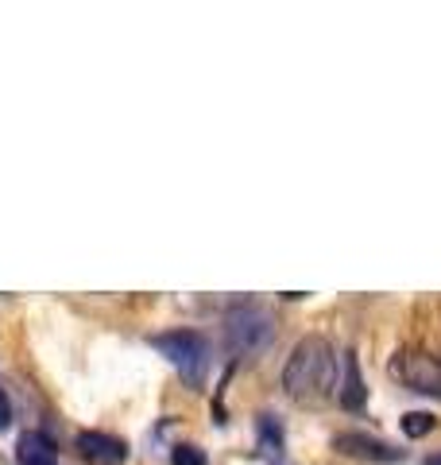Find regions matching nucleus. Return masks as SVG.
Returning <instances> with one entry per match:
<instances>
[{
    "label": "nucleus",
    "instance_id": "obj_1",
    "mask_svg": "<svg viewBox=\"0 0 441 465\" xmlns=\"http://www.w3.org/2000/svg\"><path fill=\"white\" fill-rule=\"evenodd\" d=\"M283 388L290 400L318 403L337 388V353L326 338H302L283 369Z\"/></svg>",
    "mask_w": 441,
    "mask_h": 465
},
{
    "label": "nucleus",
    "instance_id": "obj_2",
    "mask_svg": "<svg viewBox=\"0 0 441 465\" xmlns=\"http://www.w3.org/2000/svg\"><path fill=\"white\" fill-rule=\"evenodd\" d=\"M225 338H229L232 353L252 357V353H260V349H268L275 341V318L268 311L252 307V302L232 307L229 318H225Z\"/></svg>",
    "mask_w": 441,
    "mask_h": 465
},
{
    "label": "nucleus",
    "instance_id": "obj_3",
    "mask_svg": "<svg viewBox=\"0 0 441 465\" xmlns=\"http://www.w3.org/2000/svg\"><path fill=\"white\" fill-rule=\"evenodd\" d=\"M152 345L182 372L186 384H194V388L201 384L205 365H210V349H205L201 333H194V330H167V333H155Z\"/></svg>",
    "mask_w": 441,
    "mask_h": 465
},
{
    "label": "nucleus",
    "instance_id": "obj_4",
    "mask_svg": "<svg viewBox=\"0 0 441 465\" xmlns=\"http://www.w3.org/2000/svg\"><path fill=\"white\" fill-rule=\"evenodd\" d=\"M391 376L399 384H407L410 391L441 400V361L434 353H426V349H403V353L391 361Z\"/></svg>",
    "mask_w": 441,
    "mask_h": 465
},
{
    "label": "nucleus",
    "instance_id": "obj_5",
    "mask_svg": "<svg viewBox=\"0 0 441 465\" xmlns=\"http://www.w3.org/2000/svg\"><path fill=\"white\" fill-rule=\"evenodd\" d=\"M78 454L90 461V465H124L128 461V442L116 439V434H105V430H78Z\"/></svg>",
    "mask_w": 441,
    "mask_h": 465
},
{
    "label": "nucleus",
    "instance_id": "obj_6",
    "mask_svg": "<svg viewBox=\"0 0 441 465\" xmlns=\"http://www.w3.org/2000/svg\"><path fill=\"white\" fill-rule=\"evenodd\" d=\"M333 450H341L345 458H360V461H399L403 450L391 446L384 439H372V434H337L333 439Z\"/></svg>",
    "mask_w": 441,
    "mask_h": 465
},
{
    "label": "nucleus",
    "instance_id": "obj_7",
    "mask_svg": "<svg viewBox=\"0 0 441 465\" xmlns=\"http://www.w3.org/2000/svg\"><path fill=\"white\" fill-rule=\"evenodd\" d=\"M16 461L20 465H58V450H54V442L47 439V434L27 430L16 442Z\"/></svg>",
    "mask_w": 441,
    "mask_h": 465
},
{
    "label": "nucleus",
    "instance_id": "obj_8",
    "mask_svg": "<svg viewBox=\"0 0 441 465\" xmlns=\"http://www.w3.org/2000/svg\"><path fill=\"white\" fill-rule=\"evenodd\" d=\"M341 407L345 411H364L368 403V388H364V376H360V365H357V353H345V381H341Z\"/></svg>",
    "mask_w": 441,
    "mask_h": 465
},
{
    "label": "nucleus",
    "instance_id": "obj_9",
    "mask_svg": "<svg viewBox=\"0 0 441 465\" xmlns=\"http://www.w3.org/2000/svg\"><path fill=\"white\" fill-rule=\"evenodd\" d=\"M260 450L271 458L283 454V427H279L275 415H260Z\"/></svg>",
    "mask_w": 441,
    "mask_h": 465
},
{
    "label": "nucleus",
    "instance_id": "obj_10",
    "mask_svg": "<svg viewBox=\"0 0 441 465\" xmlns=\"http://www.w3.org/2000/svg\"><path fill=\"white\" fill-rule=\"evenodd\" d=\"M399 427H403L407 439H426V434H430V430L437 427V419H434L430 411H407Z\"/></svg>",
    "mask_w": 441,
    "mask_h": 465
},
{
    "label": "nucleus",
    "instance_id": "obj_11",
    "mask_svg": "<svg viewBox=\"0 0 441 465\" xmlns=\"http://www.w3.org/2000/svg\"><path fill=\"white\" fill-rule=\"evenodd\" d=\"M171 465H210V458H205L198 446L182 442V446H174V450H171Z\"/></svg>",
    "mask_w": 441,
    "mask_h": 465
},
{
    "label": "nucleus",
    "instance_id": "obj_12",
    "mask_svg": "<svg viewBox=\"0 0 441 465\" xmlns=\"http://www.w3.org/2000/svg\"><path fill=\"white\" fill-rule=\"evenodd\" d=\"M12 427V403L5 396V388H0V430H8Z\"/></svg>",
    "mask_w": 441,
    "mask_h": 465
},
{
    "label": "nucleus",
    "instance_id": "obj_13",
    "mask_svg": "<svg viewBox=\"0 0 441 465\" xmlns=\"http://www.w3.org/2000/svg\"><path fill=\"white\" fill-rule=\"evenodd\" d=\"M422 465H441V454H430V458H426Z\"/></svg>",
    "mask_w": 441,
    "mask_h": 465
}]
</instances>
